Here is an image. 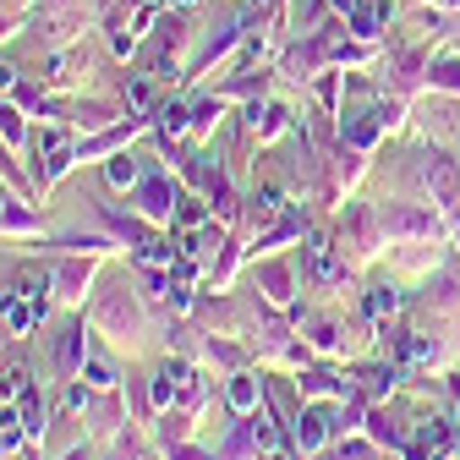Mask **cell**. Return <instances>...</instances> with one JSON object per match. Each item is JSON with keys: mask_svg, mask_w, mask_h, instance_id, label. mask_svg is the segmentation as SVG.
<instances>
[{"mask_svg": "<svg viewBox=\"0 0 460 460\" xmlns=\"http://www.w3.org/2000/svg\"><path fill=\"white\" fill-rule=\"evenodd\" d=\"M444 444H449V428L428 422V428H422V449H444Z\"/></svg>", "mask_w": 460, "mask_h": 460, "instance_id": "obj_9", "label": "cell"}, {"mask_svg": "<svg viewBox=\"0 0 460 460\" xmlns=\"http://www.w3.org/2000/svg\"><path fill=\"white\" fill-rule=\"evenodd\" d=\"M394 307H400V291H373V296H367V313H373V318H384V313H394Z\"/></svg>", "mask_w": 460, "mask_h": 460, "instance_id": "obj_6", "label": "cell"}, {"mask_svg": "<svg viewBox=\"0 0 460 460\" xmlns=\"http://www.w3.org/2000/svg\"><path fill=\"white\" fill-rule=\"evenodd\" d=\"M104 176H110V187H132V181H137V164H132V159H110Z\"/></svg>", "mask_w": 460, "mask_h": 460, "instance_id": "obj_3", "label": "cell"}, {"mask_svg": "<svg viewBox=\"0 0 460 460\" xmlns=\"http://www.w3.org/2000/svg\"><path fill=\"white\" fill-rule=\"evenodd\" d=\"M159 127L164 132H181L187 127V104H159Z\"/></svg>", "mask_w": 460, "mask_h": 460, "instance_id": "obj_5", "label": "cell"}, {"mask_svg": "<svg viewBox=\"0 0 460 460\" xmlns=\"http://www.w3.org/2000/svg\"><path fill=\"white\" fill-rule=\"evenodd\" d=\"M203 219H208L203 203H181V208H176V230H203Z\"/></svg>", "mask_w": 460, "mask_h": 460, "instance_id": "obj_2", "label": "cell"}, {"mask_svg": "<svg viewBox=\"0 0 460 460\" xmlns=\"http://www.w3.org/2000/svg\"><path fill=\"white\" fill-rule=\"evenodd\" d=\"M258 208H263V214H274V208H279V192H274V187H263V192H258Z\"/></svg>", "mask_w": 460, "mask_h": 460, "instance_id": "obj_13", "label": "cell"}, {"mask_svg": "<svg viewBox=\"0 0 460 460\" xmlns=\"http://www.w3.org/2000/svg\"><path fill=\"white\" fill-rule=\"evenodd\" d=\"M230 406H242V411L252 406V384H247V378H236V384H230Z\"/></svg>", "mask_w": 460, "mask_h": 460, "instance_id": "obj_10", "label": "cell"}, {"mask_svg": "<svg viewBox=\"0 0 460 460\" xmlns=\"http://www.w3.org/2000/svg\"><path fill=\"white\" fill-rule=\"evenodd\" d=\"M0 313H6V318H12V323H17V329H28V323H33V313H28V307H22V302H17V291H12V296H6V302H0Z\"/></svg>", "mask_w": 460, "mask_h": 460, "instance_id": "obj_7", "label": "cell"}, {"mask_svg": "<svg viewBox=\"0 0 460 460\" xmlns=\"http://www.w3.org/2000/svg\"><path fill=\"white\" fill-rule=\"evenodd\" d=\"M127 99H132V104H137V110H148V104H154V88H148V83H143V77H137V83H132V88H127Z\"/></svg>", "mask_w": 460, "mask_h": 460, "instance_id": "obj_11", "label": "cell"}, {"mask_svg": "<svg viewBox=\"0 0 460 460\" xmlns=\"http://www.w3.org/2000/svg\"><path fill=\"white\" fill-rule=\"evenodd\" d=\"M12 438H17V433H12V417H6V411H0V449H6Z\"/></svg>", "mask_w": 460, "mask_h": 460, "instance_id": "obj_15", "label": "cell"}, {"mask_svg": "<svg viewBox=\"0 0 460 460\" xmlns=\"http://www.w3.org/2000/svg\"><path fill=\"white\" fill-rule=\"evenodd\" d=\"M143 258L159 263V258H170V247H164V242H143Z\"/></svg>", "mask_w": 460, "mask_h": 460, "instance_id": "obj_14", "label": "cell"}, {"mask_svg": "<svg viewBox=\"0 0 460 460\" xmlns=\"http://www.w3.org/2000/svg\"><path fill=\"white\" fill-rule=\"evenodd\" d=\"M351 22H357V33H362V39H367V33H378V17H373V12H357Z\"/></svg>", "mask_w": 460, "mask_h": 460, "instance_id": "obj_12", "label": "cell"}, {"mask_svg": "<svg viewBox=\"0 0 460 460\" xmlns=\"http://www.w3.org/2000/svg\"><path fill=\"white\" fill-rule=\"evenodd\" d=\"M143 203H148V208H154V214H170V203H176V198H170V192H164V187H159V181H154V187H148V192H143Z\"/></svg>", "mask_w": 460, "mask_h": 460, "instance_id": "obj_8", "label": "cell"}, {"mask_svg": "<svg viewBox=\"0 0 460 460\" xmlns=\"http://www.w3.org/2000/svg\"><path fill=\"white\" fill-rule=\"evenodd\" d=\"M307 263H313V279H334V247H329L323 236H313V247H307Z\"/></svg>", "mask_w": 460, "mask_h": 460, "instance_id": "obj_1", "label": "cell"}, {"mask_svg": "<svg viewBox=\"0 0 460 460\" xmlns=\"http://www.w3.org/2000/svg\"><path fill=\"white\" fill-rule=\"evenodd\" d=\"M17 394H28V373H22V367L0 373V400H17Z\"/></svg>", "mask_w": 460, "mask_h": 460, "instance_id": "obj_4", "label": "cell"}, {"mask_svg": "<svg viewBox=\"0 0 460 460\" xmlns=\"http://www.w3.org/2000/svg\"><path fill=\"white\" fill-rule=\"evenodd\" d=\"M176 6H192V0H176Z\"/></svg>", "mask_w": 460, "mask_h": 460, "instance_id": "obj_16", "label": "cell"}]
</instances>
